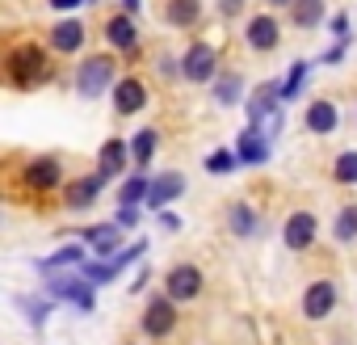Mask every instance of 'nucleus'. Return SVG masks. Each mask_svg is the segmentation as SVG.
<instances>
[{
	"label": "nucleus",
	"instance_id": "16",
	"mask_svg": "<svg viewBox=\"0 0 357 345\" xmlns=\"http://www.w3.org/2000/svg\"><path fill=\"white\" fill-rule=\"evenodd\" d=\"M185 190V177L181 172H164L160 182H151V194H147V207H168L176 194Z\"/></svg>",
	"mask_w": 357,
	"mask_h": 345
},
{
	"label": "nucleus",
	"instance_id": "31",
	"mask_svg": "<svg viewBox=\"0 0 357 345\" xmlns=\"http://www.w3.org/2000/svg\"><path fill=\"white\" fill-rule=\"evenodd\" d=\"M307 72H311L307 64H294V68H290V80L282 85V93H286V97H294V93L303 89V80H307Z\"/></svg>",
	"mask_w": 357,
	"mask_h": 345
},
{
	"label": "nucleus",
	"instance_id": "27",
	"mask_svg": "<svg viewBox=\"0 0 357 345\" xmlns=\"http://www.w3.org/2000/svg\"><path fill=\"white\" fill-rule=\"evenodd\" d=\"M80 274H84L89 282H101V286H105V282H114V274H118V265H114V261H93V265H84Z\"/></svg>",
	"mask_w": 357,
	"mask_h": 345
},
{
	"label": "nucleus",
	"instance_id": "15",
	"mask_svg": "<svg viewBox=\"0 0 357 345\" xmlns=\"http://www.w3.org/2000/svg\"><path fill=\"white\" fill-rule=\"evenodd\" d=\"M282 236H286L290 249H307V244L315 240V219H311L307 211H298V215L286 219V232H282Z\"/></svg>",
	"mask_w": 357,
	"mask_h": 345
},
{
	"label": "nucleus",
	"instance_id": "11",
	"mask_svg": "<svg viewBox=\"0 0 357 345\" xmlns=\"http://www.w3.org/2000/svg\"><path fill=\"white\" fill-rule=\"evenodd\" d=\"M215 64H219L215 51L198 43V47H190V55L181 59V72H185L190 80H211V76H215Z\"/></svg>",
	"mask_w": 357,
	"mask_h": 345
},
{
	"label": "nucleus",
	"instance_id": "35",
	"mask_svg": "<svg viewBox=\"0 0 357 345\" xmlns=\"http://www.w3.org/2000/svg\"><path fill=\"white\" fill-rule=\"evenodd\" d=\"M139 223V207H122L118 211V228H135Z\"/></svg>",
	"mask_w": 357,
	"mask_h": 345
},
{
	"label": "nucleus",
	"instance_id": "29",
	"mask_svg": "<svg viewBox=\"0 0 357 345\" xmlns=\"http://www.w3.org/2000/svg\"><path fill=\"white\" fill-rule=\"evenodd\" d=\"M231 228H236V236H248V232L257 228V215H252V207H236V211H231Z\"/></svg>",
	"mask_w": 357,
	"mask_h": 345
},
{
	"label": "nucleus",
	"instance_id": "17",
	"mask_svg": "<svg viewBox=\"0 0 357 345\" xmlns=\"http://www.w3.org/2000/svg\"><path fill=\"white\" fill-rule=\"evenodd\" d=\"M198 13H202V0H168V9H164L168 26H176V30L194 26V22H198Z\"/></svg>",
	"mask_w": 357,
	"mask_h": 345
},
{
	"label": "nucleus",
	"instance_id": "37",
	"mask_svg": "<svg viewBox=\"0 0 357 345\" xmlns=\"http://www.w3.org/2000/svg\"><path fill=\"white\" fill-rule=\"evenodd\" d=\"M160 228H168V232H176V215H168V211H160Z\"/></svg>",
	"mask_w": 357,
	"mask_h": 345
},
{
	"label": "nucleus",
	"instance_id": "12",
	"mask_svg": "<svg viewBox=\"0 0 357 345\" xmlns=\"http://www.w3.org/2000/svg\"><path fill=\"white\" fill-rule=\"evenodd\" d=\"M332 307H336V286H332V282H315V286L303 295V311H307L311 320H324Z\"/></svg>",
	"mask_w": 357,
	"mask_h": 345
},
{
	"label": "nucleus",
	"instance_id": "13",
	"mask_svg": "<svg viewBox=\"0 0 357 345\" xmlns=\"http://www.w3.org/2000/svg\"><path fill=\"white\" fill-rule=\"evenodd\" d=\"M105 38H109L118 51H135V47H139V34H135V22H130V13H118V17H109V22H105Z\"/></svg>",
	"mask_w": 357,
	"mask_h": 345
},
{
	"label": "nucleus",
	"instance_id": "33",
	"mask_svg": "<svg viewBox=\"0 0 357 345\" xmlns=\"http://www.w3.org/2000/svg\"><path fill=\"white\" fill-rule=\"evenodd\" d=\"M143 249H147V244H143V240H135V249H126V253H118V257H114V265H118V270H122V265H130L135 257H143Z\"/></svg>",
	"mask_w": 357,
	"mask_h": 345
},
{
	"label": "nucleus",
	"instance_id": "3",
	"mask_svg": "<svg viewBox=\"0 0 357 345\" xmlns=\"http://www.w3.org/2000/svg\"><path fill=\"white\" fill-rule=\"evenodd\" d=\"M198 291H202V270H198V265H176V270H168V278H164V295H168L172 303L194 299Z\"/></svg>",
	"mask_w": 357,
	"mask_h": 345
},
{
	"label": "nucleus",
	"instance_id": "30",
	"mask_svg": "<svg viewBox=\"0 0 357 345\" xmlns=\"http://www.w3.org/2000/svg\"><path fill=\"white\" fill-rule=\"evenodd\" d=\"M336 182H357V152H344L336 160Z\"/></svg>",
	"mask_w": 357,
	"mask_h": 345
},
{
	"label": "nucleus",
	"instance_id": "36",
	"mask_svg": "<svg viewBox=\"0 0 357 345\" xmlns=\"http://www.w3.org/2000/svg\"><path fill=\"white\" fill-rule=\"evenodd\" d=\"M80 5H84V0H51V9H63V13L68 9H80Z\"/></svg>",
	"mask_w": 357,
	"mask_h": 345
},
{
	"label": "nucleus",
	"instance_id": "19",
	"mask_svg": "<svg viewBox=\"0 0 357 345\" xmlns=\"http://www.w3.org/2000/svg\"><path fill=\"white\" fill-rule=\"evenodd\" d=\"M336 105L332 101H315L311 110H307V126L315 131V135H328V131H336Z\"/></svg>",
	"mask_w": 357,
	"mask_h": 345
},
{
	"label": "nucleus",
	"instance_id": "25",
	"mask_svg": "<svg viewBox=\"0 0 357 345\" xmlns=\"http://www.w3.org/2000/svg\"><path fill=\"white\" fill-rule=\"evenodd\" d=\"M80 257H84V253H80V244H68V249L51 253V257H47V261H38V265H43V270H55V265H80Z\"/></svg>",
	"mask_w": 357,
	"mask_h": 345
},
{
	"label": "nucleus",
	"instance_id": "6",
	"mask_svg": "<svg viewBox=\"0 0 357 345\" xmlns=\"http://www.w3.org/2000/svg\"><path fill=\"white\" fill-rule=\"evenodd\" d=\"M105 186H109V177L97 168L93 177H84V182H68V194H63V198H68V207H72V211H84V207H93V198H97Z\"/></svg>",
	"mask_w": 357,
	"mask_h": 345
},
{
	"label": "nucleus",
	"instance_id": "14",
	"mask_svg": "<svg viewBox=\"0 0 357 345\" xmlns=\"http://www.w3.org/2000/svg\"><path fill=\"white\" fill-rule=\"evenodd\" d=\"M248 47H252V51H273V47H278V22H273L269 13L248 22Z\"/></svg>",
	"mask_w": 357,
	"mask_h": 345
},
{
	"label": "nucleus",
	"instance_id": "34",
	"mask_svg": "<svg viewBox=\"0 0 357 345\" xmlns=\"http://www.w3.org/2000/svg\"><path fill=\"white\" fill-rule=\"evenodd\" d=\"M47 311H51V303H43V299H38V303H26V316H30L34 324H43V320H47Z\"/></svg>",
	"mask_w": 357,
	"mask_h": 345
},
{
	"label": "nucleus",
	"instance_id": "32",
	"mask_svg": "<svg viewBox=\"0 0 357 345\" xmlns=\"http://www.w3.org/2000/svg\"><path fill=\"white\" fill-rule=\"evenodd\" d=\"M236 160H240L236 152H215V156L206 160V168H211V172H231V168H236Z\"/></svg>",
	"mask_w": 357,
	"mask_h": 345
},
{
	"label": "nucleus",
	"instance_id": "23",
	"mask_svg": "<svg viewBox=\"0 0 357 345\" xmlns=\"http://www.w3.org/2000/svg\"><path fill=\"white\" fill-rule=\"evenodd\" d=\"M294 22L303 26V30H311V26H319V17H324V0H294Z\"/></svg>",
	"mask_w": 357,
	"mask_h": 345
},
{
	"label": "nucleus",
	"instance_id": "40",
	"mask_svg": "<svg viewBox=\"0 0 357 345\" xmlns=\"http://www.w3.org/2000/svg\"><path fill=\"white\" fill-rule=\"evenodd\" d=\"M269 5H294V0H269Z\"/></svg>",
	"mask_w": 357,
	"mask_h": 345
},
{
	"label": "nucleus",
	"instance_id": "2",
	"mask_svg": "<svg viewBox=\"0 0 357 345\" xmlns=\"http://www.w3.org/2000/svg\"><path fill=\"white\" fill-rule=\"evenodd\" d=\"M76 85H80L84 97H101V93L114 85V59H105V55L84 59V68L76 72Z\"/></svg>",
	"mask_w": 357,
	"mask_h": 345
},
{
	"label": "nucleus",
	"instance_id": "26",
	"mask_svg": "<svg viewBox=\"0 0 357 345\" xmlns=\"http://www.w3.org/2000/svg\"><path fill=\"white\" fill-rule=\"evenodd\" d=\"M332 232H336V240H353V236H357V207H344V211L336 215V228H332Z\"/></svg>",
	"mask_w": 357,
	"mask_h": 345
},
{
	"label": "nucleus",
	"instance_id": "28",
	"mask_svg": "<svg viewBox=\"0 0 357 345\" xmlns=\"http://www.w3.org/2000/svg\"><path fill=\"white\" fill-rule=\"evenodd\" d=\"M240 93H244V85H240V76H227V80H219V89H215V97H219V105H231V101H240Z\"/></svg>",
	"mask_w": 357,
	"mask_h": 345
},
{
	"label": "nucleus",
	"instance_id": "21",
	"mask_svg": "<svg viewBox=\"0 0 357 345\" xmlns=\"http://www.w3.org/2000/svg\"><path fill=\"white\" fill-rule=\"evenodd\" d=\"M122 164H126V143H122V139H105L97 168L105 172V177H114V172H122Z\"/></svg>",
	"mask_w": 357,
	"mask_h": 345
},
{
	"label": "nucleus",
	"instance_id": "1",
	"mask_svg": "<svg viewBox=\"0 0 357 345\" xmlns=\"http://www.w3.org/2000/svg\"><path fill=\"white\" fill-rule=\"evenodd\" d=\"M5 72H9V80H13L17 89H34V85H47L51 64H47V55H43L34 43H22V47H13V51H9Z\"/></svg>",
	"mask_w": 357,
	"mask_h": 345
},
{
	"label": "nucleus",
	"instance_id": "7",
	"mask_svg": "<svg viewBox=\"0 0 357 345\" xmlns=\"http://www.w3.org/2000/svg\"><path fill=\"white\" fill-rule=\"evenodd\" d=\"M278 97H286V93H282L273 80L257 85V93H252V101H248V118H252V126H265V118L278 114Z\"/></svg>",
	"mask_w": 357,
	"mask_h": 345
},
{
	"label": "nucleus",
	"instance_id": "18",
	"mask_svg": "<svg viewBox=\"0 0 357 345\" xmlns=\"http://www.w3.org/2000/svg\"><path fill=\"white\" fill-rule=\"evenodd\" d=\"M51 43H55V51H80L84 26H80V22H59V26L51 30Z\"/></svg>",
	"mask_w": 357,
	"mask_h": 345
},
{
	"label": "nucleus",
	"instance_id": "8",
	"mask_svg": "<svg viewBox=\"0 0 357 345\" xmlns=\"http://www.w3.org/2000/svg\"><path fill=\"white\" fill-rule=\"evenodd\" d=\"M236 156H240L244 164H265V160H269V135H265L261 126H248V131L236 139Z\"/></svg>",
	"mask_w": 357,
	"mask_h": 345
},
{
	"label": "nucleus",
	"instance_id": "20",
	"mask_svg": "<svg viewBox=\"0 0 357 345\" xmlns=\"http://www.w3.org/2000/svg\"><path fill=\"white\" fill-rule=\"evenodd\" d=\"M147 194H151V182H147V172H130V177H126V186L118 190V203H122V207H139Z\"/></svg>",
	"mask_w": 357,
	"mask_h": 345
},
{
	"label": "nucleus",
	"instance_id": "10",
	"mask_svg": "<svg viewBox=\"0 0 357 345\" xmlns=\"http://www.w3.org/2000/svg\"><path fill=\"white\" fill-rule=\"evenodd\" d=\"M22 182L30 186V190H51V186H59V160H30L26 164V172H22Z\"/></svg>",
	"mask_w": 357,
	"mask_h": 345
},
{
	"label": "nucleus",
	"instance_id": "9",
	"mask_svg": "<svg viewBox=\"0 0 357 345\" xmlns=\"http://www.w3.org/2000/svg\"><path fill=\"white\" fill-rule=\"evenodd\" d=\"M143 105H147V89H143L135 76H126V80L114 85V110H118V114H135V110H143Z\"/></svg>",
	"mask_w": 357,
	"mask_h": 345
},
{
	"label": "nucleus",
	"instance_id": "39",
	"mask_svg": "<svg viewBox=\"0 0 357 345\" xmlns=\"http://www.w3.org/2000/svg\"><path fill=\"white\" fill-rule=\"evenodd\" d=\"M122 9H126V13H135V9H139V0H122Z\"/></svg>",
	"mask_w": 357,
	"mask_h": 345
},
{
	"label": "nucleus",
	"instance_id": "5",
	"mask_svg": "<svg viewBox=\"0 0 357 345\" xmlns=\"http://www.w3.org/2000/svg\"><path fill=\"white\" fill-rule=\"evenodd\" d=\"M172 324H176V307H172V299H168V295L151 299L147 311H143V332H147V337H168Z\"/></svg>",
	"mask_w": 357,
	"mask_h": 345
},
{
	"label": "nucleus",
	"instance_id": "38",
	"mask_svg": "<svg viewBox=\"0 0 357 345\" xmlns=\"http://www.w3.org/2000/svg\"><path fill=\"white\" fill-rule=\"evenodd\" d=\"M244 9V0H223V13H240Z\"/></svg>",
	"mask_w": 357,
	"mask_h": 345
},
{
	"label": "nucleus",
	"instance_id": "24",
	"mask_svg": "<svg viewBox=\"0 0 357 345\" xmlns=\"http://www.w3.org/2000/svg\"><path fill=\"white\" fill-rule=\"evenodd\" d=\"M155 131H139L135 139H130V156H135V164H147L151 160V152H155Z\"/></svg>",
	"mask_w": 357,
	"mask_h": 345
},
{
	"label": "nucleus",
	"instance_id": "22",
	"mask_svg": "<svg viewBox=\"0 0 357 345\" xmlns=\"http://www.w3.org/2000/svg\"><path fill=\"white\" fill-rule=\"evenodd\" d=\"M84 240H89L101 257H109V253L118 249V223H97V228H89V232H84Z\"/></svg>",
	"mask_w": 357,
	"mask_h": 345
},
{
	"label": "nucleus",
	"instance_id": "4",
	"mask_svg": "<svg viewBox=\"0 0 357 345\" xmlns=\"http://www.w3.org/2000/svg\"><path fill=\"white\" fill-rule=\"evenodd\" d=\"M47 282H51V295H59V299H72L80 311H93V282L89 278H63V274H47Z\"/></svg>",
	"mask_w": 357,
	"mask_h": 345
}]
</instances>
